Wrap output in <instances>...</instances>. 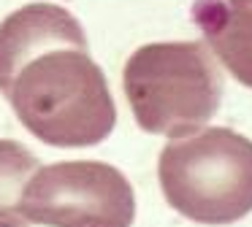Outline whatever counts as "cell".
Returning <instances> with one entry per match:
<instances>
[{"label": "cell", "instance_id": "obj_1", "mask_svg": "<svg viewBox=\"0 0 252 227\" xmlns=\"http://www.w3.org/2000/svg\"><path fill=\"white\" fill-rule=\"evenodd\" d=\"M30 135L57 149L98 146L117 124V106L87 38L57 41L30 54L3 84Z\"/></svg>", "mask_w": 252, "mask_h": 227}, {"label": "cell", "instance_id": "obj_2", "mask_svg": "<svg viewBox=\"0 0 252 227\" xmlns=\"http://www.w3.org/2000/svg\"><path fill=\"white\" fill-rule=\"evenodd\" d=\"M122 84L138 127L165 138L198 133L222 103V76L198 41L136 49L125 65Z\"/></svg>", "mask_w": 252, "mask_h": 227}, {"label": "cell", "instance_id": "obj_3", "mask_svg": "<svg viewBox=\"0 0 252 227\" xmlns=\"http://www.w3.org/2000/svg\"><path fill=\"white\" fill-rule=\"evenodd\" d=\"M163 195L198 225H233L252 211V141L228 127L171 141L158 160Z\"/></svg>", "mask_w": 252, "mask_h": 227}, {"label": "cell", "instance_id": "obj_4", "mask_svg": "<svg viewBox=\"0 0 252 227\" xmlns=\"http://www.w3.org/2000/svg\"><path fill=\"white\" fill-rule=\"evenodd\" d=\"M22 214L41 227H130L136 195L109 162L68 160L38 168L28 178Z\"/></svg>", "mask_w": 252, "mask_h": 227}, {"label": "cell", "instance_id": "obj_5", "mask_svg": "<svg viewBox=\"0 0 252 227\" xmlns=\"http://www.w3.org/2000/svg\"><path fill=\"white\" fill-rule=\"evenodd\" d=\"M84 27L68 8L55 3H28L0 22V89L11 73L44 46L57 41H79Z\"/></svg>", "mask_w": 252, "mask_h": 227}, {"label": "cell", "instance_id": "obj_6", "mask_svg": "<svg viewBox=\"0 0 252 227\" xmlns=\"http://www.w3.org/2000/svg\"><path fill=\"white\" fill-rule=\"evenodd\" d=\"M192 19L225 70L252 89V0H195Z\"/></svg>", "mask_w": 252, "mask_h": 227}, {"label": "cell", "instance_id": "obj_7", "mask_svg": "<svg viewBox=\"0 0 252 227\" xmlns=\"http://www.w3.org/2000/svg\"><path fill=\"white\" fill-rule=\"evenodd\" d=\"M38 168V157L28 146L0 138V227H30L22 214V189Z\"/></svg>", "mask_w": 252, "mask_h": 227}]
</instances>
